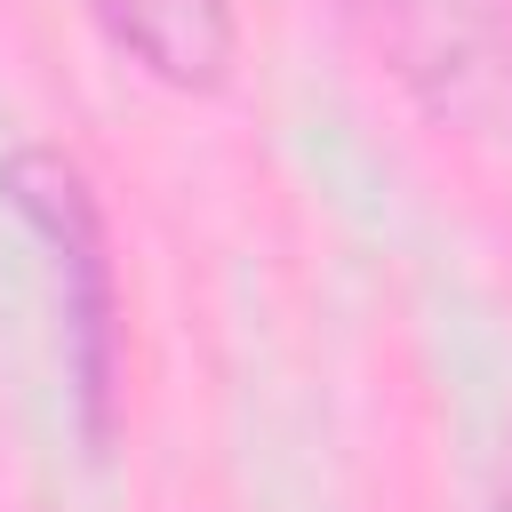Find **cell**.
<instances>
[{"label":"cell","instance_id":"6da1fadb","mask_svg":"<svg viewBox=\"0 0 512 512\" xmlns=\"http://www.w3.org/2000/svg\"><path fill=\"white\" fill-rule=\"evenodd\" d=\"M0 208L24 224V240L48 264L72 432H80L88 456H112V440H120V376H128V320H120V256H112L96 184L56 144H8L0 152Z\"/></svg>","mask_w":512,"mask_h":512},{"label":"cell","instance_id":"7a4b0ae2","mask_svg":"<svg viewBox=\"0 0 512 512\" xmlns=\"http://www.w3.org/2000/svg\"><path fill=\"white\" fill-rule=\"evenodd\" d=\"M88 24L168 96H224L240 64V8L232 0H80Z\"/></svg>","mask_w":512,"mask_h":512},{"label":"cell","instance_id":"3957f363","mask_svg":"<svg viewBox=\"0 0 512 512\" xmlns=\"http://www.w3.org/2000/svg\"><path fill=\"white\" fill-rule=\"evenodd\" d=\"M496 512H512V488H504V504H496Z\"/></svg>","mask_w":512,"mask_h":512}]
</instances>
